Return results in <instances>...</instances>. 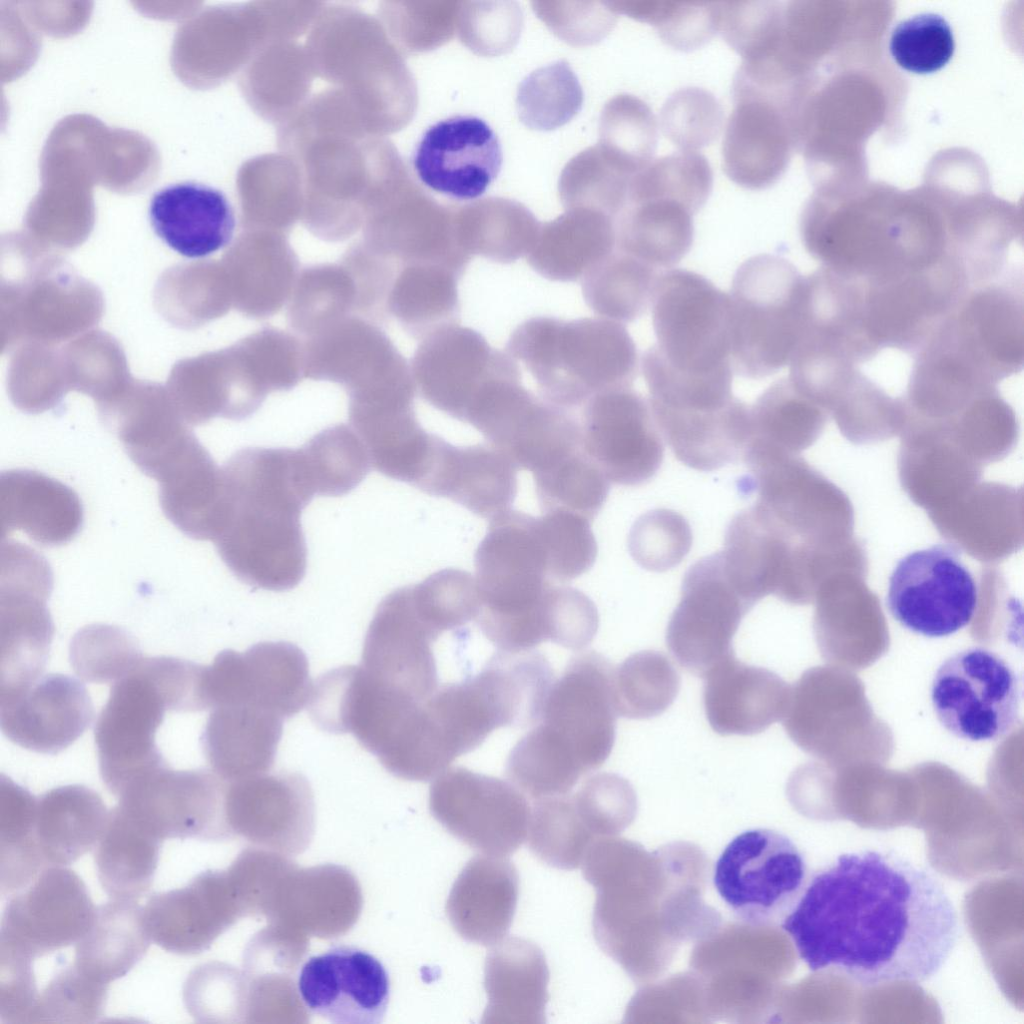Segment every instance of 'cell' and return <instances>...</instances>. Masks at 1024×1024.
<instances>
[{
	"mask_svg": "<svg viewBox=\"0 0 1024 1024\" xmlns=\"http://www.w3.org/2000/svg\"><path fill=\"white\" fill-rule=\"evenodd\" d=\"M820 423L817 403L802 394L789 377L782 378L749 407L748 442H760L790 453L807 444Z\"/></svg>",
	"mask_w": 1024,
	"mask_h": 1024,
	"instance_id": "cell-41",
	"label": "cell"
},
{
	"mask_svg": "<svg viewBox=\"0 0 1024 1024\" xmlns=\"http://www.w3.org/2000/svg\"><path fill=\"white\" fill-rule=\"evenodd\" d=\"M420 490L492 520L511 509L517 495V467L489 444L455 446L440 437Z\"/></svg>",
	"mask_w": 1024,
	"mask_h": 1024,
	"instance_id": "cell-25",
	"label": "cell"
},
{
	"mask_svg": "<svg viewBox=\"0 0 1024 1024\" xmlns=\"http://www.w3.org/2000/svg\"><path fill=\"white\" fill-rule=\"evenodd\" d=\"M1023 317L1022 276L1007 271L972 289L930 337L998 384L1022 369Z\"/></svg>",
	"mask_w": 1024,
	"mask_h": 1024,
	"instance_id": "cell-13",
	"label": "cell"
},
{
	"mask_svg": "<svg viewBox=\"0 0 1024 1024\" xmlns=\"http://www.w3.org/2000/svg\"><path fill=\"white\" fill-rule=\"evenodd\" d=\"M282 730L283 718L257 705L220 706L207 720L202 747L213 772L231 782L270 770Z\"/></svg>",
	"mask_w": 1024,
	"mask_h": 1024,
	"instance_id": "cell-31",
	"label": "cell"
},
{
	"mask_svg": "<svg viewBox=\"0 0 1024 1024\" xmlns=\"http://www.w3.org/2000/svg\"><path fill=\"white\" fill-rule=\"evenodd\" d=\"M32 963L0 955V1020L4 1024L30 1023L38 998Z\"/></svg>",
	"mask_w": 1024,
	"mask_h": 1024,
	"instance_id": "cell-62",
	"label": "cell"
},
{
	"mask_svg": "<svg viewBox=\"0 0 1024 1024\" xmlns=\"http://www.w3.org/2000/svg\"><path fill=\"white\" fill-rule=\"evenodd\" d=\"M8 901L1 921L0 955L32 961L77 943L96 907L81 878L66 867L43 869Z\"/></svg>",
	"mask_w": 1024,
	"mask_h": 1024,
	"instance_id": "cell-16",
	"label": "cell"
},
{
	"mask_svg": "<svg viewBox=\"0 0 1024 1024\" xmlns=\"http://www.w3.org/2000/svg\"><path fill=\"white\" fill-rule=\"evenodd\" d=\"M540 225L527 207L505 198H486L453 209L459 247L470 257L501 264L526 257Z\"/></svg>",
	"mask_w": 1024,
	"mask_h": 1024,
	"instance_id": "cell-36",
	"label": "cell"
},
{
	"mask_svg": "<svg viewBox=\"0 0 1024 1024\" xmlns=\"http://www.w3.org/2000/svg\"><path fill=\"white\" fill-rule=\"evenodd\" d=\"M35 799L28 791L1 778L0 864L8 868L28 867L39 860L33 829Z\"/></svg>",
	"mask_w": 1024,
	"mask_h": 1024,
	"instance_id": "cell-58",
	"label": "cell"
},
{
	"mask_svg": "<svg viewBox=\"0 0 1024 1024\" xmlns=\"http://www.w3.org/2000/svg\"><path fill=\"white\" fill-rule=\"evenodd\" d=\"M241 703L290 718L308 703L312 682L308 659L285 641L257 643L241 653Z\"/></svg>",
	"mask_w": 1024,
	"mask_h": 1024,
	"instance_id": "cell-37",
	"label": "cell"
},
{
	"mask_svg": "<svg viewBox=\"0 0 1024 1024\" xmlns=\"http://www.w3.org/2000/svg\"><path fill=\"white\" fill-rule=\"evenodd\" d=\"M616 245L615 220L590 208H573L541 223L527 263L542 277L574 282L606 258Z\"/></svg>",
	"mask_w": 1024,
	"mask_h": 1024,
	"instance_id": "cell-33",
	"label": "cell"
},
{
	"mask_svg": "<svg viewBox=\"0 0 1024 1024\" xmlns=\"http://www.w3.org/2000/svg\"><path fill=\"white\" fill-rule=\"evenodd\" d=\"M714 887L733 915L752 927L780 925L806 882L805 858L785 834L754 828L735 836L713 869Z\"/></svg>",
	"mask_w": 1024,
	"mask_h": 1024,
	"instance_id": "cell-7",
	"label": "cell"
},
{
	"mask_svg": "<svg viewBox=\"0 0 1024 1024\" xmlns=\"http://www.w3.org/2000/svg\"><path fill=\"white\" fill-rule=\"evenodd\" d=\"M223 781L211 771L163 765L128 785L117 807L161 842L205 838L214 832L221 812Z\"/></svg>",
	"mask_w": 1024,
	"mask_h": 1024,
	"instance_id": "cell-21",
	"label": "cell"
},
{
	"mask_svg": "<svg viewBox=\"0 0 1024 1024\" xmlns=\"http://www.w3.org/2000/svg\"><path fill=\"white\" fill-rule=\"evenodd\" d=\"M954 37L940 15L924 13L898 24L890 39V52L903 69L928 74L943 68L954 54Z\"/></svg>",
	"mask_w": 1024,
	"mask_h": 1024,
	"instance_id": "cell-57",
	"label": "cell"
},
{
	"mask_svg": "<svg viewBox=\"0 0 1024 1024\" xmlns=\"http://www.w3.org/2000/svg\"><path fill=\"white\" fill-rule=\"evenodd\" d=\"M537 528L552 581L564 584L593 566L598 548L589 519L556 509L537 517Z\"/></svg>",
	"mask_w": 1024,
	"mask_h": 1024,
	"instance_id": "cell-51",
	"label": "cell"
},
{
	"mask_svg": "<svg viewBox=\"0 0 1024 1024\" xmlns=\"http://www.w3.org/2000/svg\"><path fill=\"white\" fill-rule=\"evenodd\" d=\"M614 667L587 651L554 679L537 723L511 749L506 776L533 799L569 793L603 765L616 734Z\"/></svg>",
	"mask_w": 1024,
	"mask_h": 1024,
	"instance_id": "cell-3",
	"label": "cell"
},
{
	"mask_svg": "<svg viewBox=\"0 0 1024 1024\" xmlns=\"http://www.w3.org/2000/svg\"><path fill=\"white\" fill-rule=\"evenodd\" d=\"M224 514L213 541L249 586L286 591L304 578L302 510L314 497L298 449L245 448L222 467Z\"/></svg>",
	"mask_w": 1024,
	"mask_h": 1024,
	"instance_id": "cell-2",
	"label": "cell"
},
{
	"mask_svg": "<svg viewBox=\"0 0 1024 1024\" xmlns=\"http://www.w3.org/2000/svg\"><path fill=\"white\" fill-rule=\"evenodd\" d=\"M433 817L453 836L485 855L505 857L525 840L531 807L512 782L448 768L430 786Z\"/></svg>",
	"mask_w": 1024,
	"mask_h": 1024,
	"instance_id": "cell-10",
	"label": "cell"
},
{
	"mask_svg": "<svg viewBox=\"0 0 1024 1024\" xmlns=\"http://www.w3.org/2000/svg\"><path fill=\"white\" fill-rule=\"evenodd\" d=\"M425 399L466 422L482 395L496 382L521 377L517 361L478 331L452 324L430 334L416 359Z\"/></svg>",
	"mask_w": 1024,
	"mask_h": 1024,
	"instance_id": "cell-19",
	"label": "cell"
},
{
	"mask_svg": "<svg viewBox=\"0 0 1024 1024\" xmlns=\"http://www.w3.org/2000/svg\"><path fill=\"white\" fill-rule=\"evenodd\" d=\"M299 450L315 495L336 497L349 493L372 466L361 438L345 426L318 433Z\"/></svg>",
	"mask_w": 1024,
	"mask_h": 1024,
	"instance_id": "cell-44",
	"label": "cell"
},
{
	"mask_svg": "<svg viewBox=\"0 0 1024 1024\" xmlns=\"http://www.w3.org/2000/svg\"><path fill=\"white\" fill-rule=\"evenodd\" d=\"M780 926L811 971L833 970L866 987L930 979L959 935L938 879L877 850L841 854L813 873Z\"/></svg>",
	"mask_w": 1024,
	"mask_h": 1024,
	"instance_id": "cell-1",
	"label": "cell"
},
{
	"mask_svg": "<svg viewBox=\"0 0 1024 1024\" xmlns=\"http://www.w3.org/2000/svg\"><path fill=\"white\" fill-rule=\"evenodd\" d=\"M93 718L87 689L63 674L41 675L29 684L0 692V725L15 744L57 753L77 740Z\"/></svg>",
	"mask_w": 1024,
	"mask_h": 1024,
	"instance_id": "cell-23",
	"label": "cell"
},
{
	"mask_svg": "<svg viewBox=\"0 0 1024 1024\" xmlns=\"http://www.w3.org/2000/svg\"><path fill=\"white\" fill-rule=\"evenodd\" d=\"M693 215L670 200L628 202L615 222V248L656 270L670 269L693 244Z\"/></svg>",
	"mask_w": 1024,
	"mask_h": 1024,
	"instance_id": "cell-38",
	"label": "cell"
},
{
	"mask_svg": "<svg viewBox=\"0 0 1024 1024\" xmlns=\"http://www.w3.org/2000/svg\"><path fill=\"white\" fill-rule=\"evenodd\" d=\"M579 422L584 451L610 483L642 485L659 470L663 437L649 400L632 388L593 396Z\"/></svg>",
	"mask_w": 1024,
	"mask_h": 1024,
	"instance_id": "cell-17",
	"label": "cell"
},
{
	"mask_svg": "<svg viewBox=\"0 0 1024 1024\" xmlns=\"http://www.w3.org/2000/svg\"><path fill=\"white\" fill-rule=\"evenodd\" d=\"M617 14L653 25L668 45L691 50L718 32V2L625 0L608 2Z\"/></svg>",
	"mask_w": 1024,
	"mask_h": 1024,
	"instance_id": "cell-50",
	"label": "cell"
},
{
	"mask_svg": "<svg viewBox=\"0 0 1024 1024\" xmlns=\"http://www.w3.org/2000/svg\"><path fill=\"white\" fill-rule=\"evenodd\" d=\"M108 986L72 964L38 994L30 1023H94L104 1014Z\"/></svg>",
	"mask_w": 1024,
	"mask_h": 1024,
	"instance_id": "cell-53",
	"label": "cell"
},
{
	"mask_svg": "<svg viewBox=\"0 0 1024 1024\" xmlns=\"http://www.w3.org/2000/svg\"><path fill=\"white\" fill-rule=\"evenodd\" d=\"M297 991L309 1011L330 1023L380 1024L391 982L376 956L356 946L336 945L304 962Z\"/></svg>",
	"mask_w": 1024,
	"mask_h": 1024,
	"instance_id": "cell-20",
	"label": "cell"
},
{
	"mask_svg": "<svg viewBox=\"0 0 1024 1024\" xmlns=\"http://www.w3.org/2000/svg\"><path fill=\"white\" fill-rule=\"evenodd\" d=\"M138 646L124 630L92 624L72 639L70 661L76 674L93 683H115L141 660Z\"/></svg>",
	"mask_w": 1024,
	"mask_h": 1024,
	"instance_id": "cell-52",
	"label": "cell"
},
{
	"mask_svg": "<svg viewBox=\"0 0 1024 1024\" xmlns=\"http://www.w3.org/2000/svg\"><path fill=\"white\" fill-rule=\"evenodd\" d=\"M733 98L722 143L723 169L744 188H767L781 176L789 157L785 107L751 94Z\"/></svg>",
	"mask_w": 1024,
	"mask_h": 1024,
	"instance_id": "cell-26",
	"label": "cell"
},
{
	"mask_svg": "<svg viewBox=\"0 0 1024 1024\" xmlns=\"http://www.w3.org/2000/svg\"><path fill=\"white\" fill-rule=\"evenodd\" d=\"M584 93L566 60H557L527 75L519 84L516 110L532 130L551 131L570 122L581 110Z\"/></svg>",
	"mask_w": 1024,
	"mask_h": 1024,
	"instance_id": "cell-45",
	"label": "cell"
},
{
	"mask_svg": "<svg viewBox=\"0 0 1024 1024\" xmlns=\"http://www.w3.org/2000/svg\"><path fill=\"white\" fill-rule=\"evenodd\" d=\"M169 696L150 669L146 657L113 683L95 725L100 774L117 797L132 782L165 765L155 734Z\"/></svg>",
	"mask_w": 1024,
	"mask_h": 1024,
	"instance_id": "cell-11",
	"label": "cell"
},
{
	"mask_svg": "<svg viewBox=\"0 0 1024 1024\" xmlns=\"http://www.w3.org/2000/svg\"><path fill=\"white\" fill-rule=\"evenodd\" d=\"M0 520L2 539L20 530L40 545L58 546L77 534L83 511L77 494L59 481L9 470L0 477Z\"/></svg>",
	"mask_w": 1024,
	"mask_h": 1024,
	"instance_id": "cell-30",
	"label": "cell"
},
{
	"mask_svg": "<svg viewBox=\"0 0 1024 1024\" xmlns=\"http://www.w3.org/2000/svg\"><path fill=\"white\" fill-rule=\"evenodd\" d=\"M528 845L537 858L563 870L578 868L593 834L571 795L536 800L531 808Z\"/></svg>",
	"mask_w": 1024,
	"mask_h": 1024,
	"instance_id": "cell-47",
	"label": "cell"
},
{
	"mask_svg": "<svg viewBox=\"0 0 1024 1024\" xmlns=\"http://www.w3.org/2000/svg\"><path fill=\"white\" fill-rule=\"evenodd\" d=\"M692 531L688 521L670 509L642 514L628 536L632 558L642 568L664 572L677 566L689 553Z\"/></svg>",
	"mask_w": 1024,
	"mask_h": 1024,
	"instance_id": "cell-54",
	"label": "cell"
},
{
	"mask_svg": "<svg viewBox=\"0 0 1024 1024\" xmlns=\"http://www.w3.org/2000/svg\"><path fill=\"white\" fill-rule=\"evenodd\" d=\"M661 272L615 248L581 280L583 298L599 317L631 323L650 306Z\"/></svg>",
	"mask_w": 1024,
	"mask_h": 1024,
	"instance_id": "cell-40",
	"label": "cell"
},
{
	"mask_svg": "<svg viewBox=\"0 0 1024 1024\" xmlns=\"http://www.w3.org/2000/svg\"><path fill=\"white\" fill-rule=\"evenodd\" d=\"M634 175L598 143L572 158L559 179V196L566 209L590 208L615 221L624 210Z\"/></svg>",
	"mask_w": 1024,
	"mask_h": 1024,
	"instance_id": "cell-42",
	"label": "cell"
},
{
	"mask_svg": "<svg viewBox=\"0 0 1024 1024\" xmlns=\"http://www.w3.org/2000/svg\"><path fill=\"white\" fill-rule=\"evenodd\" d=\"M475 572L480 630H501L532 614L554 582L537 517L510 509L490 520L475 552Z\"/></svg>",
	"mask_w": 1024,
	"mask_h": 1024,
	"instance_id": "cell-8",
	"label": "cell"
},
{
	"mask_svg": "<svg viewBox=\"0 0 1024 1024\" xmlns=\"http://www.w3.org/2000/svg\"><path fill=\"white\" fill-rule=\"evenodd\" d=\"M713 186L707 159L698 151H678L649 162L630 181L628 202L665 199L693 214L706 203Z\"/></svg>",
	"mask_w": 1024,
	"mask_h": 1024,
	"instance_id": "cell-46",
	"label": "cell"
},
{
	"mask_svg": "<svg viewBox=\"0 0 1024 1024\" xmlns=\"http://www.w3.org/2000/svg\"><path fill=\"white\" fill-rule=\"evenodd\" d=\"M653 345L672 368L705 375L731 366L729 295L686 269L660 273L651 297Z\"/></svg>",
	"mask_w": 1024,
	"mask_h": 1024,
	"instance_id": "cell-6",
	"label": "cell"
},
{
	"mask_svg": "<svg viewBox=\"0 0 1024 1024\" xmlns=\"http://www.w3.org/2000/svg\"><path fill=\"white\" fill-rule=\"evenodd\" d=\"M659 120L664 135L680 151H697L719 135L723 111L710 91L687 87L667 98Z\"/></svg>",
	"mask_w": 1024,
	"mask_h": 1024,
	"instance_id": "cell-55",
	"label": "cell"
},
{
	"mask_svg": "<svg viewBox=\"0 0 1024 1024\" xmlns=\"http://www.w3.org/2000/svg\"><path fill=\"white\" fill-rule=\"evenodd\" d=\"M505 351L524 365L542 398L569 411L599 393L632 388L638 374L629 332L601 317L529 318L512 332Z\"/></svg>",
	"mask_w": 1024,
	"mask_h": 1024,
	"instance_id": "cell-4",
	"label": "cell"
},
{
	"mask_svg": "<svg viewBox=\"0 0 1024 1024\" xmlns=\"http://www.w3.org/2000/svg\"><path fill=\"white\" fill-rule=\"evenodd\" d=\"M680 676L669 658L645 650L625 659L613 674V699L617 715L648 719L662 714L680 689Z\"/></svg>",
	"mask_w": 1024,
	"mask_h": 1024,
	"instance_id": "cell-43",
	"label": "cell"
},
{
	"mask_svg": "<svg viewBox=\"0 0 1024 1024\" xmlns=\"http://www.w3.org/2000/svg\"><path fill=\"white\" fill-rule=\"evenodd\" d=\"M161 843L117 806L109 811L95 849L104 891L112 899L136 900L145 895L153 882Z\"/></svg>",
	"mask_w": 1024,
	"mask_h": 1024,
	"instance_id": "cell-39",
	"label": "cell"
},
{
	"mask_svg": "<svg viewBox=\"0 0 1024 1024\" xmlns=\"http://www.w3.org/2000/svg\"><path fill=\"white\" fill-rule=\"evenodd\" d=\"M500 140L483 119L457 115L422 134L412 154L417 178L430 190L459 201L482 196L501 171Z\"/></svg>",
	"mask_w": 1024,
	"mask_h": 1024,
	"instance_id": "cell-22",
	"label": "cell"
},
{
	"mask_svg": "<svg viewBox=\"0 0 1024 1024\" xmlns=\"http://www.w3.org/2000/svg\"><path fill=\"white\" fill-rule=\"evenodd\" d=\"M781 15L776 1L718 2V32L745 58L775 36Z\"/></svg>",
	"mask_w": 1024,
	"mask_h": 1024,
	"instance_id": "cell-59",
	"label": "cell"
},
{
	"mask_svg": "<svg viewBox=\"0 0 1024 1024\" xmlns=\"http://www.w3.org/2000/svg\"><path fill=\"white\" fill-rule=\"evenodd\" d=\"M52 574L35 551H11L1 558L0 692L40 677L53 636L46 602Z\"/></svg>",
	"mask_w": 1024,
	"mask_h": 1024,
	"instance_id": "cell-15",
	"label": "cell"
},
{
	"mask_svg": "<svg viewBox=\"0 0 1024 1024\" xmlns=\"http://www.w3.org/2000/svg\"><path fill=\"white\" fill-rule=\"evenodd\" d=\"M729 298L733 372L761 379L789 364L805 322L806 276L783 257L759 254L737 269Z\"/></svg>",
	"mask_w": 1024,
	"mask_h": 1024,
	"instance_id": "cell-5",
	"label": "cell"
},
{
	"mask_svg": "<svg viewBox=\"0 0 1024 1024\" xmlns=\"http://www.w3.org/2000/svg\"><path fill=\"white\" fill-rule=\"evenodd\" d=\"M975 579L951 544L913 551L894 567L886 606L906 629L927 637H944L967 626L975 613Z\"/></svg>",
	"mask_w": 1024,
	"mask_h": 1024,
	"instance_id": "cell-12",
	"label": "cell"
},
{
	"mask_svg": "<svg viewBox=\"0 0 1024 1024\" xmlns=\"http://www.w3.org/2000/svg\"><path fill=\"white\" fill-rule=\"evenodd\" d=\"M519 894V875L504 857L478 855L470 859L452 885L446 914L465 940L490 946L509 931Z\"/></svg>",
	"mask_w": 1024,
	"mask_h": 1024,
	"instance_id": "cell-28",
	"label": "cell"
},
{
	"mask_svg": "<svg viewBox=\"0 0 1024 1024\" xmlns=\"http://www.w3.org/2000/svg\"><path fill=\"white\" fill-rule=\"evenodd\" d=\"M109 812L81 785L50 790L37 799L33 835L44 867H65L97 845Z\"/></svg>",
	"mask_w": 1024,
	"mask_h": 1024,
	"instance_id": "cell-34",
	"label": "cell"
},
{
	"mask_svg": "<svg viewBox=\"0 0 1024 1024\" xmlns=\"http://www.w3.org/2000/svg\"><path fill=\"white\" fill-rule=\"evenodd\" d=\"M703 679L705 714L711 728L720 735H755L783 715L786 683L771 670L732 656Z\"/></svg>",
	"mask_w": 1024,
	"mask_h": 1024,
	"instance_id": "cell-27",
	"label": "cell"
},
{
	"mask_svg": "<svg viewBox=\"0 0 1024 1024\" xmlns=\"http://www.w3.org/2000/svg\"><path fill=\"white\" fill-rule=\"evenodd\" d=\"M752 607L728 579L721 551L702 557L684 575L667 647L682 667L704 678L734 656L732 640Z\"/></svg>",
	"mask_w": 1024,
	"mask_h": 1024,
	"instance_id": "cell-14",
	"label": "cell"
},
{
	"mask_svg": "<svg viewBox=\"0 0 1024 1024\" xmlns=\"http://www.w3.org/2000/svg\"><path fill=\"white\" fill-rule=\"evenodd\" d=\"M523 14L514 1L460 2L457 27L460 41L477 55L506 54L517 44Z\"/></svg>",
	"mask_w": 1024,
	"mask_h": 1024,
	"instance_id": "cell-56",
	"label": "cell"
},
{
	"mask_svg": "<svg viewBox=\"0 0 1024 1024\" xmlns=\"http://www.w3.org/2000/svg\"><path fill=\"white\" fill-rule=\"evenodd\" d=\"M657 128V120L643 100L618 94L603 107L598 144L635 175L652 160Z\"/></svg>",
	"mask_w": 1024,
	"mask_h": 1024,
	"instance_id": "cell-49",
	"label": "cell"
},
{
	"mask_svg": "<svg viewBox=\"0 0 1024 1024\" xmlns=\"http://www.w3.org/2000/svg\"><path fill=\"white\" fill-rule=\"evenodd\" d=\"M151 941L143 908L136 900L111 898L96 907L90 927L76 943L73 964L109 984L143 958Z\"/></svg>",
	"mask_w": 1024,
	"mask_h": 1024,
	"instance_id": "cell-35",
	"label": "cell"
},
{
	"mask_svg": "<svg viewBox=\"0 0 1024 1024\" xmlns=\"http://www.w3.org/2000/svg\"><path fill=\"white\" fill-rule=\"evenodd\" d=\"M1021 683L1010 664L983 647L948 657L931 685L935 714L951 734L973 742L996 741L1020 723Z\"/></svg>",
	"mask_w": 1024,
	"mask_h": 1024,
	"instance_id": "cell-9",
	"label": "cell"
},
{
	"mask_svg": "<svg viewBox=\"0 0 1024 1024\" xmlns=\"http://www.w3.org/2000/svg\"><path fill=\"white\" fill-rule=\"evenodd\" d=\"M532 5L552 32L573 46L599 42L612 30L618 15L608 2H533Z\"/></svg>",
	"mask_w": 1024,
	"mask_h": 1024,
	"instance_id": "cell-60",
	"label": "cell"
},
{
	"mask_svg": "<svg viewBox=\"0 0 1024 1024\" xmlns=\"http://www.w3.org/2000/svg\"><path fill=\"white\" fill-rule=\"evenodd\" d=\"M440 635L423 615L412 585L400 587L379 603L360 666L387 688L423 702L438 688L432 644Z\"/></svg>",
	"mask_w": 1024,
	"mask_h": 1024,
	"instance_id": "cell-18",
	"label": "cell"
},
{
	"mask_svg": "<svg viewBox=\"0 0 1024 1024\" xmlns=\"http://www.w3.org/2000/svg\"><path fill=\"white\" fill-rule=\"evenodd\" d=\"M221 880L203 873L181 888L151 896L143 908L151 940L179 955L206 949L226 922Z\"/></svg>",
	"mask_w": 1024,
	"mask_h": 1024,
	"instance_id": "cell-32",
	"label": "cell"
},
{
	"mask_svg": "<svg viewBox=\"0 0 1024 1024\" xmlns=\"http://www.w3.org/2000/svg\"><path fill=\"white\" fill-rule=\"evenodd\" d=\"M533 478L543 513L562 509L590 521L603 507L610 490L609 480L583 448Z\"/></svg>",
	"mask_w": 1024,
	"mask_h": 1024,
	"instance_id": "cell-48",
	"label": "cell"
},
{
	"mask_svg": "<svg viewBox=\"0 0 1024 1024\" xmlns=\"http://www.w3.org/2000/svg\"><path fill=\"white\" fill-rule=\"evenodd\" d=\"M549 969L542 949L519 937L502 939L484 966L487 1006L483 1024H543Z\"/></svg>",
	"mask_w": 1024,
	"mask_h": 1024,
	"instance_id": "cell-29",
	"label": "cell"
},
{
	"mask_svg": "<svg viewBox=\"0 0 1024 1024\" xmlns=\"http://www.w3.org/2000/svg\"><path fill=\"white\" fill-rule=\"evenodd\" d=\"M154 233L172 250L190 258L207 257L226 247L236 228L234 208L221 190L195 181L157 190L148 205Z\"/></svg>",
	"mask_w": 1024,
	"mask_h": 1024,
	"instance_id": "cell-24",
	"label": "cell"
},
{
	"mask_svg": "<svg viewBox=\"0 0 1024 1024\" xmlns=\"http://www.w3.org/2000/svg\"><path fill=\"white\" fill-rule=\"evenodd\" d=\"M571 797L593 835L617 827L635 803L630 783L620 775L608 772L590 776Z\"/></svg>",
	"mask_w": 1024,
	"mask_h": 1024,
	"instance_id": "cell-61",
	"label": "cell"
}]
</instances>
